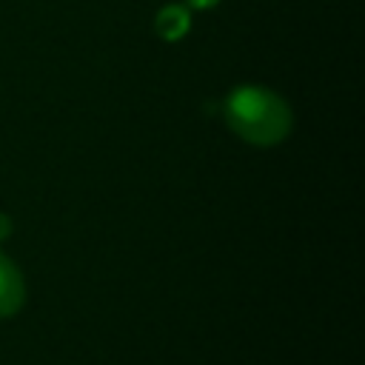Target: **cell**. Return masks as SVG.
<instances>
[{
	"label": "cell",
	"mask_w": 365,
	"mask_h": 365,
	"mask_svg": "<svg viewBox=\"0 0 365 365\" xmlns=\"http://www.w3.org/2000/svg\"><path fill=\"white\" fill-rule=\"evenodd\" d=\"M9 234H11V220H9L6 214H0V242H3Z\"/></svg>",
	"instance_id": "277c9868"
},
{
	"label": "cell",
	"mask_w": 365,
	"mask_h": 365,
	"mask_svg": "<svg viewBox=\"0 0 365 365\" xmlns=\"http://www.w3.org/2000/svg\"><path fill=\"white\" fill-rule=\"evenodd\" d=\"M185 26L188 23H185V14H180V9H165L163 17H160V29L168 37H180L185 31Z\"/></svg>",
	"instance_id": "3957f363"
},
{
	"label": "cell",
	"mask_w": 365,
	"mask_h": 365,
	"mask_svg": "<svg viewBox=\"0 0 365 365\" xmlns=\"http://www.w3.org/2000/svg\"><path fill=\"white\" fill-rule=\"evenodd\" d=\"M188 3H191V6H197V9H202V6L208 9V6H214L217 0H188Z\"/></svg>",
	"instance_id": "5b68a950"
},
{
	"label": "cell",
	"mask_w": 365,
	"mask_h": 365,
	"mask_svg": "<svg viewBox=\"0 0 365 365\" xmlns=\"http://www.w3.org/2000/svg\"><path fill=\"white\" fill-rule=\"evenodd\" d=\"M26 302V279L20 268L0 251V317H14Z\"/></svg>",
	"instance_id": "7a4b0ae2"
},
{
	"label": "cell",
	"mask_w": 365,
	"mask_h": 365,
	"mask_svg": "<svg viewBox=\"0 0 365 365\" xmlns=\"http://www.w3.org/2000/svg\"><path fill=\"white\" fill-rule=\"evenodd\" d=\"M225 120L237 137L259 148L282 143L294 123L288 103L262 86L234 88L225 100Z\"/></svg>",
	"instance_id": "6da1fadb"
}]
</instances>
